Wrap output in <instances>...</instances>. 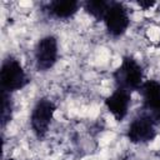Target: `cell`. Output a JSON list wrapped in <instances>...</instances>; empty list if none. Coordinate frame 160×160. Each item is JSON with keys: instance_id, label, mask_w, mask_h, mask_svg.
<instances>
[{"instance_id": "1", "label": "cell", "mask_w": 160, "mask_h": 160, "mask_svg": "<svg viewBox=\"0 0 160 160\" xmlns=\"http://www.w3.org/2000/svg\"><path fill=\"white\" fill-rule=\"evenodd\" d=\"M115 88L128 90L130 92L139 91L144 80V69L141 64L132 56L126 55L121 59L119 66L112 72Z\"/></svg>"}, {"instance_id": "2", "label": "cell", "mask_w": 160, "mask_h": 160, "mask_svg": "<svg viewBox=\"0 0 160 160\" xmlns=\"http://www.w3.org/2000/svg\"><path fill=\"white\" fill-rule=\"evenodd\" d=\"M30 82V78L24 69L22 64L19 59L12 55L6 56L1 62L0 70V86L1 91L6 92H16L26 88Z\"/></svg>"}, {"instance_id": "3", "label": "cell", "mask_w": 160, "mask_h": 160, "mask_svg": "<svg viewBox=\"0 0 160 160\" xmlns=\"http://www.w3.org/2000/svg\"><path fill=\"white\" fill-rule=\"evenodd\" d=\"M102 24L109 36L114 39L121 38L130 26V11L128 6L119 1H110Z\"/></svg>"}, {"instance_id": "4", "label": "cell", "mask_w": 160, "mask_h": 160, "mask_svg": "<svg viewBox=\"0 0 160 160\" xmlns=\"http://www.w3.org/2000/svg\"><path fill=\"white\" fill-rule=\"evenodd\" d=\"M56 111V105L49 98H40L34 104L30 112V128L38 139L44 138L50 129Z\"/></svg>"}, {"instance_id": "5", "label": "cell", "mask_w": 160, "mask_h": 160, "mask_svg": "<svg viewBox=\"0 0 160 160\" xmlns=\"http://www.w3.org/2000/svg\"><path fill=\"white\" fill-rule=\"evenodd\" d=\"M59 60V42L56 36L48 34L40 38L34 48V64L38 71L51 70Z\"/></svg>"}, {"instance_id": "6", "label": "cell", "mask_w": 160, "mask_h": 160, "mask_svg": "<svg viewBox=\"0 0 160 160\" xmlns=\"http://www.w3.org/2000/svg\"><path fill=\"white\" fill-rule=\"evenodd\" d=\"M158 125L145 114L138 112L129 122L126 129V138L131 144L145 145L151 142L158 136Z\"/></svg>"}, {"instance_id": "7", "label": "cell", "mask_w": 160, "mask_h": 160, "mask_svg": "<svg viewBox=\"0 0 160 160\" xmlns=\"http://www.w3.org/2000/svg\"><path fill=\"white\" fill-rule=\"evenodd\" d=\"M141 105L139 111L149 116L158 126L160 125V81L145 80L139 89Z\"/></svg>"}, {"instance_id": "8", "label": "cell", "mask_w": 160, "mask_h": 160, "mask_svg": "<svg viewBox=\"0 0 160 160\" xmlns=\"http://www.w3.org/2000/svg\"><path fill=\"white\" fill-rule=\"evenodd\" d=\"M131 98H132V92L120 89V88H115L104 100V104L108 109V111L112 115V118L116 121H122L130 110V105H131Z\"/></svg>"}, {"instance_id": "9", "label": "cell", "mask_w": 160, "mask_h": 160, "mask_svg": "<svg viewBox=\"0 0 160 160\" xmlns=\"http://www.w3.org/2000/svg\"><path fill=\"white\" fill-rule=\"evenodd\" d=\"M82 8V2L75 0H55L48 2L45 10L49 16L58 20H68L74 18Z\"/></svg>"}, {"instance_id": "10", "label": "cell", "mask_w": 160, "mask_h": 160, "mask_svg": "<svg viewBox=\"0 0 160 160\" xmlns=\"http://www.w3.org/2000/svg\"><path fill=\"white\" fill-rule=\"evenodd\" d=\"M109 5H110V1H106V0H88L82 2V9L91 18L99 21H102Z\"/></svg>"}, {"instance_id": "11", "label": "cell", "mask_w": 160, "mask_h": 160, "mask_svg": "<svg viewBox=\"0 0 160 160\" xmlns=\"http://www.w3.org/2000/svg\"><path fill=\"white\" fill-rule=\"evenodd\" d=\"M12 94L1 91V126L5 128L12 119L14 112V101L11 98Z\"/></svg>"}, {"instance_id": "12", "label": "cell", "mask_w": 160, "mask_h": 160, "mask_svg": "<svg viewBox=\"0 0 160 160\" xmlns=\"http://www.w3.org/2000/svg\"><path fill=\"white\" fill-rule=\"evenodd\" d=\"M136 5L139 8H141L142 10H150L151 8H154L156 5V2L155 1H138Z\"/></svg>"}, {"instance_id": "13", "label": "cell", "mask_w": 160, "mask_h": 160, "mask_svg": "<svg viewBox=\"0 0 160 160\" xmlns=\"http://www.w3.org/2000/svg\"><path fill=\"white\" fill-rule=\"evenodd\" d=\"M159 46H160V39H159Z\"/></svg>"}, {"instance_id": "14", "label": "cell", "mask_w": 160, "mask_h": 160, "mask_svg": "<svg viewBox=\"0 0 160 160\" xmlns=\"http://www.w3.org/2000/svg\"><path fill=\"white\" fill-rule=\"evenodd\" d=\"M9 160H15V159H9Z\"/></svg>"}]
</instances>
